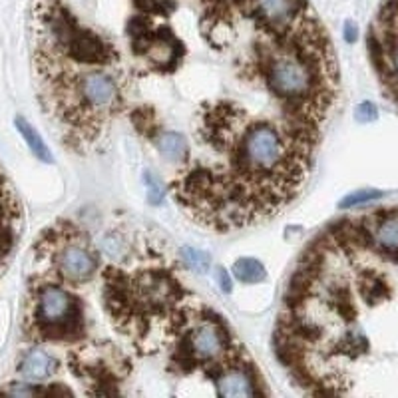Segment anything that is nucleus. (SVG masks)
I'll list each match as a JSON object with an SVG mask.
<instances>
[{
	"label": "nucleus",
	"instance_id": "1a4fd4ad",
	"mask_svg": "<svg viewBox=\"0 0 398 398\" xmlns=\"http://www.w3.org/2000/svg\"><path fill=\"white\" fill-rule=\"evenodd\" d=\"M358 289H361V295L368 305H376V303L387 301L390 297V287H388L387 279L375 273V271H365L361 275Z\"/></svg>",
	"mask_w": 398,
	"mask_h": 398
},
{
	"label": "nucleus",
	"instance_id": "39448f33",
	"mask_svg": "<svg viewBox=\"0 0 398 398\" xmlns=\"http://www.w3.org/2000/svg\"><path fill=\"white\" fill-rule=\"evenodd\" d=\"M183 54H186L183 44L171 28L154 26L138 58L145 60L150 68H154L157 72H174L179 66Z\"/></svg>",
	"mask_w": 398,
	"mask_h": 398
},
{
	"label": "nucleus",
	"instance_id": "f257e3e1",
	"mask_svg": "<svg viewBox=\"0 0 398 398\" xmlns=\"http://www.w3.org/2000/svg\"><path fill=\"white\" fill-rule=\"evenodd\" d=\"M26 339L34 343H78L86 334V315L74 291L58 281H42L30 287L26 317Z\"/></svg>",
	"mask_w": 398,
	"mask_h": 398
},
{
	"label": "nucleus",
	"instance_id": "4468645a",
	"mask_svg": "<svg viewBox=\"0 0 398 398\" xmlns=\"http://www.w3.org/2000/svg\"><path fill=\"white\" fill-rule=\"evenodd\" d=\"M145 183H147V201L152 205H157L164 199V186L152 174H145Z\"/></svg>",
	"mask_w": 398,
	"mask_h": 398
},
{
	"label": "nucleus",
	"instance_id": "0eeeda50",
	"mask_svg": "<svg viewBox=\"0 0 398 398\" xmlns=\"http://www.w3.org/2000/svg\"><path fill=\"white\" fill-rule=\"evenodd\" d=\"M368 229L375 247L382 253L398 255V211H378L376 223Z\"/></svg>",
	"mask_w": 398,
	"mask_h": 398
},
{
	"label": "nucleus",
	"instance_id": "f03ea898",
	"mask_svg": "<svg viewBox=\"0 0 398 398\" xmlns=\"http://www.w3.org/2000/svg\"><path fill=\"white\" fill-rule=\"evenodd\" d=\"M237 349L233 346L231 334L222 317L203 310L195 319H183L179 325V344L174 351L171 365L181 373L203 368L210 373L223 365Z\"/></svg>",
	"mask_w": 398,
	"mask_h": 398
},
{
	"label": "nucleus",
	"instance_id": "2eb2a0df",
	"mask_svg": "<svg viewBox=\"0 0 398 398\" xmlns=\"http://www.w3.org/2000/svg\"><path fill=\"white\" fill-rule=\"evenodd\" d=\"M354 118H356V122L370 123L378 118V110H376V106L373 102H363V104L356 108V111H354Z\"/></svg>",
	"mask_w": 398,
	"mask_h": 398
},
{
	"label": "nucleus",
	"instance_id": "ddd939ff",
	"mask_svg": "<svg viewBox=\"0 0 398 398\" xmlns=\"http://www.w3.org/2000/svg\"><path fill=\"white\" fill-rule=\"evenodd\" d=\"M382 198V191H376V189H363V191H354L351 195L341 201V210H351V207H358V205H365L370 203L375 199Z\"/></svg>",
	"mask_w": 398,
	"mask_h": 398
},
{
	"label": "nucleus",
	"instance_id": "6ab92c4d",
	"mask_svg": "<svg viewBox=\"0 0 398 398\" xmlns=\"http://www.w3.org/2000/svg\"><path fill=\"white\" fill-rule=\"evenodd\" d=\"M394 2H397V6H398V0H394Z\"/></svg>",
	"mask_w": 398,
	"mask_h": 398
},
{
	"label": "nucleus",
	"instance_id": "20e7f679",
	"mask_svg": "<svg viewBox=\"0 0 398 398\" xmlns=\"http://www.w3.org/2000/svg\"><path fill=\"white\" fill-rule=\"evenodd\" d=\"M215 380V388L219 397L243 398L259 394V380L251 363H245V353L237 349L235 353L217 368L205 373Z\"/></svg>",
	"mask_w": 398,
	"mask_h": 398
},
{
	"label": "nucleus",
	"instance_id": "7ed1b4c3",
	"mask_svg": "<svg viewBox=\"0 0 398 398\" xmlns=\"http://www.w3.org/2000/svg\"><path fill=\"white\" fill-rule=\"evenodd\" d=\"M50 237H42L38 247L48 251L52 275L58 277L60 283L72 287L84 285L92 281L100 271V259L92 249L90 241L78 233L70 223L58 225L48 231Z\"/></svg>",
	"mask_w": 398,
	"mask_h": 398
},
{
	"label": "nucleus",
	"instance_id": "f3484780",
	"mask_svg": "<svg viewBox=\"0 0 398 398\" xmlns=\"http://www.w3.org/2000/svg\"><path fill=\"white\" fill-rule=\"evenodd\" d=\"M215 277H217V281H219V287H222L223 293H231L233 291V283H231V277L229 273L223 269V267H217V271H215Z\"/></svg>",
	"mask_w": 398,
	"mask_h": 398
},
{
	"label": "nucleus",
	"instance_id": "f8f14e48",
	"mask_svg": "<svg viewBox=\"0 0 398 398\" xmlns=\"http://www.w3.org/2000/svg\"><path fill=\"white\" fill-rule=\"evenodd\" d=\"M181 261L186 263L188 269L195 271V273H207L211 267V257L201 249L195 247H181Z\"/></svg>",
	"mask_w": 398,
	"mask_h": 398
},
{
	"label": "nucleus",
	"instance_id": "9d476101",
	"mask_svg": "<svg viewBox=\"0 0 398 398\" xmlns=\"http://www.w3.org/2000/svg\"><path fill=\"white\" fill-rule=\"evenodd\" d=\"M157 150L169 162H186L189 159L188 140L177 132H162L157 135Z\"/></svg>",
	"mask_w": 398,
	"mask_h": 398
},
{
	"label": "nucleus",
	"instance_id": "9b49d317",
	"mask_svg": "<svg viewBox=\"0 0 398 398\" xmlns=\"http://www.w3.org/2000/svg\"><path fill=\"white\" fill-rule=\"evenodd\" d=\"M233 277L237 281H241L245 285H255V283H261L265 281L267 271L265 265L259 261V259H253V257H243V259H237L231 267Z\"/></svg>",
	"mask_w": 398,
	"mask_h": 398
},
{
	"label": "nucleus",
	"instance_id": "dca6fc26",
	"mask_svg": "<svg viewBox=\"0 0 398 398\" xmlns=\"http://www.w3.org/2000/svg\"><path fill=\"white\" fill-rule=\"evenodd\" d=\"M387 48V58H388V70H390V74H388V80L392 82V78L398 82V38L394 40H390V44H385Z\"/></svg>",
	"mask_w": 398,
	"mask_h": 398
},
{
	"label": "nucleus",
	"instance_id": "a211bd4d",
	"mask_svg": "<svg viewBox=\"0 0 398 398\" xmlns=\"http://www.w3.org/2000/svg\"><path fill=\"white\" fill-rule=\"evenodd\" d=\"M344 40L346 42H354L356 40V26L353 23L344 24Z\"/></svg>",
	"mask_w": 398,
	"mask_h": 398
},
{
	"label": "nucleus",
	"instance_id": "423d86ee",
	"mask_svg": "<svg viewBox=\"0 0 398 398\" xmlns=\"http://www.w3.org/2000/svg\"><path fill=\"white\" fill-rule=\"evenodd\" d=\"M58 358L54 354L48 353L44 349L34 346L30 351L20 356L18 361V375L23 380H30V382H44L48 378H52L58 370Z\"/></svg>",
	"mask_w": 398,
	"mask_h": 398
},
{
	"label": "nucleus",
	"instance_id": "6e6552de",
	"mask_svg": "<svg viewBox=\"0 0 398 398\" xmlns=\"http://www.w3.org/2000/svg\"><path fill=\"white\" fill-rule=\"evenodd\" d=\"M14 123H16V130L20 132V135L24 138V142L28 145V150L32 152L34 157L40 159V162H44V164H52V154H50L48 145L44 144L42 135L34 130L32 123L28 122L26 118H23V116H16Z\"/></svg>",
	"mask_w": 398,
	"mask_h": 398
}]
</instances>
